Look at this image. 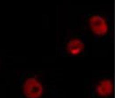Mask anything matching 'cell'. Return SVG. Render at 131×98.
Here are the masks:
<instances>
[{
    "label": "cell",
    "mask_w": 131,
    "mask_h": 98,
    "mask_svg": "<svg viewBox=\"0 0 131 98\" xmlns=\"http://www.w3.org/2000/svg\"><path fill=\"white\" fill-rule=\"evenodd\" d=\"M90 26L92 31L96 34H105L107 30V24L106 20L103 17L94 16L90 19Z\"/></svg>",
    "instance_id": "2"
},
{
    "label": "cell",
    "mask_w": 131,
    "mask_h": 98,
    "mask_svg": "<svg viewBox=\"0 0 131 98\" xmlns=\"http://www.w3.org/2000/svg\"><path fill=\"white\" fill-rule=\"evenodd\" d=\"M23 90L26 98H41L44 93V87L38 79L31 77L24 81Z\"/></svg>",
    "instance_id": "1"
},
{
    "label": "cell",
    "mask_w": 131,
    "mask_h": 98,
    "mask_svg": "<svg viewBox=\"0 0 131 98\" xmlns=\"http://www.w3.org/2000/svg\"><path fill=\"white\" fill-rule=\"evenodd\" d=\"M83 47V43L77 39L70 41L67 45L68 51L71 54H77L82 51Z\"/></svg>",
    "instance_id": "3"
}]
</instances>
